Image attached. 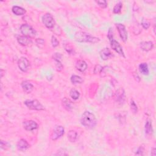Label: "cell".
Wrapping results in <instances>:
<instances>
[{"label": "cell", "mask_w": 156, "mask_h": 156, "mask_svg": "<svg viewBox=\"0 0 156 156\" xmlns=\"http://www.w3.org/2000/svg\"><path fill=\"white\" fill-rule=\"evenodd\" d=\"M80 122L86 128L92 129L96 126L97 120L94 114L89 111H85L80 118Z\"/></svg>", "instance_id": "6da1fadb"}, {"label": "cell", "mask_w": 156, "mask_h": 156, "mask_svg": "<svg viewBox=\"0 0 156 156\" xmlns=\"http://www.w3.org/2000/svg\"><path fill=\"white\" fill-rule=\"evenodd\" d=\"M74 38L75 40H76V41L80 43L89 42L91 43H98V42H100V39L98 38L91 36L87 33L81 31L77 32L75 34Z\"/></svg>", "instance_id": "7a4b0ae2"}, {"label": "cell", "mask_w": 156, "mask_h": 156, "mask_svg": "<svg viewBox=\"0 0 156 156\" xmlns=\"http://www.w3.org/2000/svg\"><path fill=\"white\" fill-rule=\"evenodd\" d=\"M107 37L109 40L110 43H111V48L112 49H113L115 51H116L118 54H119L120 56H123V57H125L124 53L123 51V48L120 44L113 38V30H112V28H110L109 30L108 31V34Z\"/></svg>", "instance_id": "3957f363"}, {"label": "cell", "mask_w": 156, "mask_h": 156, "mask_svg": "<svg viewBox=\"0 0 156 156\" xmlns=\"http://www.w3.org/2000/svg\"><path fill=\"white\" fill-rule=\"evenodd\" d=\"M24 103L26 106L31 110H35V111H43L45 110L44 106L36 100H26Z\"/></svg>", "instance_id": "277c9868"}, {"label": "cell", "mask_w": 156, "mask_h": 156, "mask_svg": "<svg viewBox=\"0 0 156 156\" xmlns=\"http://www.w3.org/2000/svg\"><path fill=\"white\" fill-rule=\"evenodd\" d=\"M20 31L23 36L28 37H33L36 35V31L27 24H23L20 26Z\"/></svg>", "instance_id": "5b68a950"}, {"label": "cell", "mask_w": 156, "mask_h": 156, "mask_svg": "<svg viewBox=\"0 0 156 156\" xmlns=\"http://www.w3.org/2000/svg\"><path fill=\"white\" fill-rule=\"evenodd\" d=\"M64 132L65 129L63 126L59 125L55 126L51 135V139L53 140H57L58 138H60L63 134H64Z\"/></svg>", "instance_id": "8992f818"}, {"label": "cell", "mask_w": 156, "mask_h": 156, "mask_svg": "<svg viewBox=\"0 0 156 156\" xmlns=\"http://www.w3.org/2000/svg\"><path fill=\"white\" fill-rule=\"evenodd\" d=\"M42 22L44 25L48 29L53 28L55 25L53 16L48 13L45 14L42 16Z\"/></svg>", "instance_id": "52a82bcc"}, {"label": "cell", "mask_w": 156, "mask_h": 156, "mask_svg": "<svg viewBox=\"0 0 156 156\" xmlns=\"http://www.w3.org/2000/svg\"><path fill=\"white\" fill-rule=\"evenodd\" d=\"M116 27L117 28L119 35L121 40H122L124 42H126L128 38V32H127L126 31L125 26L121 23H117Z\"/></svg>", "instance_id": "ba28073f"}, {"label": "cell", "mask_w": 156, "mask_h": 156, "mask_svg": "<svg viewBox=\"0 0 156 156\" xmlns=\"http://www.w3.org/2000/svg\"><path fill=\"white\" fill-rule=\"evenodd\" d=\"M18 65L21 71L23 72H26L30 67V62L26 57H21L19 60Z\"/></svg>", "instance_id": "9c48e42d"}, {"label": "cell", "mask_w": 156, "mask_h": 156, "mask_svg": "<svg viewBox=\"0 0 156 156\" xmlns=\"http://www.w3.org/2000/svg\"><path fill=\"white\" fill-rule=\"evenodd\" d=\"M23 124L24 128L28 131H34L37 129L38 128V124H37V123L32 120L25 121Z\"/></svg>", "instance_id": "30bf717a"}, {"label": "cell", "mask_w": 156, "mask_h": 156, "mask_svg": "<svg viewBox=\"0 0 156 156\" xmlns=\"http://www.w3.org/2000/svg\"><path fill=\"white\" fill-rule=\"evenodd\" d=\"M125 92L123 89H120L117 91L116 93H115V99L118 104H123L125 101Z\"/></svg>", "instance_id": "8fae6325"}, {"label": "cell", "mask_w": 156, "mask_h": 156, "mask_svg": "<svg viewBox=\"0 0 156 156\" xmlns=\"http://www.w3.org/2000/svg\"><path fill=\"white\" fill-rule=\"evenodd\" d=\"M21 87L25 93H30L33 90L34 86L30 81L25 80V81H23L21 83Z\"/></svg>", "instance_id": "7c38bea8"}, {"label": "cell", "mask_w": 156, "mask_h": 156, "mask_svg": "<svg viewBox=\"0 0 156 156\" xmlns=\"http://www.w3.org/2000/svg\"><path fill=\"white\" fill-rule=\"evenodd\" d=\"M17 148L21 151H25L30 148V144L27 142L26 140L24 139L20 140L16 144Z\"/></svg>", "instance_id": "4fadbf2b"}, {"label": "cell", "mask_w": 156, "mask_h": 156, "mask_svg": "<svg viewBox=\"0 0 156 156\" xmlns=\"http://www.w3.org/2000/svg\"><path fill=\"white\" fill-rule=\"evenodd\" d=\"M100 54L101 59L104 60H106L111 58V57L112 56V53H111V50H110L108 48H105L102 49L100 51Z\"/></svg>", "instance_id": "5bb4252c"}, {"label": "cell", "mask_w": 156, "mask_h": 156, "mask_svg": "<svg viewBox=\"0 0 156 156\" xmlns=\"http://www.w3.org/2000/svg\"><path fill=\"white\" fill-rule=\"evenodd\" d=\"M17 40H18V42L23 46H27L32 43L30 37H28L25 36H19L17 38Z\"/></svg>", "instance_id": "9a60e30c"}, {"label": "cell", "mask_w": 156, "mask_h": 156, "mask_svg": "<svg viewBox=\"0 0 156 156\" xmlns=\"http://www.w3.org/2000/svg\"><path fill=\"white\" fill-rule=\"evenodd\" d=\"M76 68L80 72H84L87 68V64L83 60H79L76 63Z\"/></svg>", "instance_id": "2e32d148"}, {"label": "cell", "mask_w": 156, "mask_h": 156, "mask_svg": "<svg viewBox=\"0 0 156 156\" xmlns=\"http://www.w3.org/2000/svg\"><path fill=\"white\" fill-rule=\"evenodd\" d=\"M141 49L144 51H151L154 47V43L151 41L143 42L140 43Z\"/></svg>", "instance_id": "e0dca14e"}, {"label": "cell", "mask_w": 156, "mask_h": 156, "mask_svg": "<svg viewBox=\"0 0 156 156\" xmlns=\"http://www.w3.org/2000/svg\"><path fill=\"white\" fill-rule=\"evenodd\" d=\"M62 105L66 110H67L68 111H70L73 109V103L72 102L68 99L67 98H64L62 100Z\"/></svg>", "instance_id": "ac0fdd59"}, {"label": "cell", "mask_w": 156, "mask_h": 156, "mask_svg": "<svg viewBox=\"0 0 156 156\" xmlns=\"http://www.w3.org/2000/svg\"><path fill=\"white\" fill-rule=\"evenodd\" d=\"M12 10L13 13L16 15H25L26 14V10L23 8L21 7H19V6H17V5H15V6H13L12 9Z\"/></svg>", "instance_id": "d6986e66"}, {"label": "cell", "mask_w": 156, "mask_h": 156, "mask_svg": "<svg viewBox=\"0 0 156 156\" xmlns=\"http://www.w3.org/2000/svg\"><path fill=\"white\" fill-rule=\"evenodd\" d=\"M68 138L70 142H75L78 138V134L76 131L71 130L68 133Z\"/></svg>", "instance_id": "ffe728a7"}, {"label": "cell", "mask_w": 156, "mask_h": 156, "mask_svg": "<svg viewBox=\"0 0 156 156\" xmlns=\"http://www.w3.org/2000/svg\"><path fill=\"white\" fill-rule=\"evenodd\" d=\"M63 46L68 54H72V55L74 54V53H75L74 49L72 47V46L71 45V44L70 43L68 42H64L63 43Z\"/></svg>", "instance_id": "44dd1931"}, {"label": "cell", "mask_w": 156, "mask_h": 156, "mask_svg": "<svg viewBox=\"0 0 156 156\" xmlns=\"http://www.w3.org/2000/svg\"><path fill=\"white\" fill-rule=\"evenodd\" d=\"M139 70L141 73L144 75L149 74V68L148 65L146 63H142L139 65Z\"/></svg>", "instance_id": "7402d4cb"}, {"label": "cell", "mask_w": 156, "mask_h": 156, "mask_svg": "<svg viewBox=\"0 0 156 156\" xmlns=\"http://www.w3.org/2000/svg\"><path fill=\"white\" fill-rule=\"evenodd\" d=\"M144 130H145V134L146 135H151L153 132V126L152 122L150 120H148L145 124L144 127Z\"/></svg>", "instance_id": "603a6c76"}, {"label": "cell", "mask_w": 156, "mask_h": 156, "mask_svg": "<svg viewBox=\"0 0 156 156\" xmlns=\"http://www.w3.org/2000/svg\"><path fill=\"white\" fill-rule=\"evenodd\" d=\"M71 81L73 84H80L83 82V79L81 77L77 75H73L71 77Z\"/></svg>", "instance_id": "cb8c5ba5"}, {"label": "cell", "mask_w": 156, "mask_h": 156, "mask_svg": "<svg viewBox=\"0 0 156 156\" xmlns=\"http://www.w3.org/2000/svg\"><path fill=\"white\" fill-rule=\"evenodd\" d=\"M70 95L73 100H77L79 99V98L80 96V93L78 90L74 89H73L70 91Z\"/></svg>", "instance_id": "d4e9b609"}, {"label": "cell", "mask_w": 156, "mask_h": 156, "mask_svg": "<svg viewBox=\"0 0 156 156\" xmlns=\"http://www.w3.org/2000/svg\"><path fill=\"white\" fill-rule=\"evenodd\" d=\"M123 8V4L121 2H119L116 5H115L114 8H113V13L114 14H118L121 12V9H122Z\"/></svg>", "instance_id": "484cf974"}, {"label": "cell", "mask_w": 156, "mask_h": 156, "mask_svg": "<svg viewBox=\"0 0 156 156\" xmlns=\"http://www.w3.org/2000/svg\"><path fill=\"white\" fill-rule=\"evenodd\" d=\"M54 60H55V63H56V70L58 71H62L63 69V65L62 64V63L60 62V60L58 59H54Z\"/></svg>", "instance_id": "4316f807"}, {"label": "cell", "mask_w": 156, "mask_h": 156, "mask_svg": "<svg viewBox=\"0 0 156 156\" xmlns=\"http://www.w3.org/2000/svg\"><path fill=\"white\" fill-rule=\"evenodd\" d=\"M131 111L133 112V113H137V112H138L137 106L136 105V104L134 100H131Z\"/></svg>", "instance_id": "83f0119b"}, {"label": "cell", "mask_w": 156, "mask_h": 156, "mask_svg": "<svg viewBox=\"0 0 156 156\" xmlns=\"http://www.w3.org/2000/svg\"><path fill=\"white\" fill-rule=\"evenodd\" d=\"M96 3L99 5V6H100L101 8H106L107 6V3L105 0H98V1H96Z\"/></svg>", "instance_id": "f1b7e54d"}, {"label": "cell", "mask_w": 156, "mask_h": 156, "mask_svg": "<svg viewBox=\"0 0 156 156\" xmlns=\"http://www.w3.org/2000/svg\"><path fill=\"white\" fill-rule=\"evenodd\" d=\"M142 26L144 30H148V29H149V27H150V26H151V24H150V23L147 20L143 19L142 20Z\"/></svg>", "instance_id": "f546056e"}, {"label": "cell", "mask_w": 156, "mask_h": 156, "mask_svg": "<svg viewBox=\"0 0 156 156\" xmlns=\"http://www.w3.org/2000/svg\"><path fill=\"white\" fill-rule=\"evenodd\" d=\"M51 44H52V46H53V47H54V48L57 47V46L59 45V42L58 41V40H57V38L54 36H52Z\"/></svg>", "instance_id": "4dcf8cb0"}, {"label": "cell", "mask_w": 156, "mask_h": 156, "mask_svg": "<svg viewBox=\"0 0 156 156\" xmlns=\"http://www.w3.org/2000/svg\"><path fill=\"white\" fill-rule=\"evenodd\" d=\"M103 67L101 66L100 65H96L94 68V73L95 74H98V73H100L102 70Z\"/></svg>", "instance_id": "1f68e13d"}, {"label": "cell", "mask_w": 156, "mask_h": 156, "mask_svg": "<svg viewBox=\"0 0 156 156\" xmlns=\"http://www.w3.org/2000/svg\"><path fill=\"white\" fill-rule=\"evenodd\" d=\"M36 42L37 45L40 48H42L43 46L45 45V40L42 38H37L36 40Z\"/></svg>", "instance_id": "d6a6232c"}, {"label": "cell", "mask_w": 156, "mask_h": 156, "mask_svg": "<svg viewBox=\"0 0 156 156\" xmlns=\"http://www.w3.org/2000/svg\"><path fill=\"white\" fill-rule=\"evenodd\" d=\"M144 151V146H140L139 148H138V149H137V151L135 154H136V155H143Z\"/></svg>", "instance_id": "836d02e7"}, {"label": "cell", "mask_w": 156, "mask_h": 156, "mask_svg": "<svg viewBox=\"0 0 156 156\" xmlns=\"http://www.w3.org/2000/svg\"><path fill=\"white\" fill-rule=\"evenodd\" d=\"M9 145H8V143L5 142L3 140L1 141V148L2 149H7L8 148H9Z\"/></svg>", "instance_id": "e575fe53"}, {"label": "cell", "mask_w": 156, "mask_h": 156, "mask_svg": "<svg viewBox=\"0 0 156 156\" xmlns=\"http://www.w3.org/2000/svg\"><path fill=\"white\" fill-rule=\"evenodd\" d=\"M151 154L152 155H155V148H153V150L151 151Z\"/></svg>", "instance_id": "d590c367"}, {"label": "cell", "mask_w": 156, "mask_h": 156, "mask_svg": "<svg viewBox=\"0 0 156 156\" xmlns=\"http://www.w3.org/2000/svg\"><path fill=\"white\" fill-rule=\"evenodd\" d=\"M1 78L3 77V69H1Z\"/></svg>", "instance_id": "8d00e7d4"}]
</instances>
